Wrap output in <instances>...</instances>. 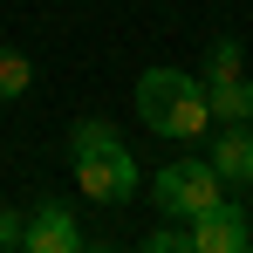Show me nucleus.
<instances>
[{
    "label": "nucleus",
    "mask_w": 253,
    "mask_h": 253,
    "mask_svg": "<svg viewBox=\"0 0 253 253\" xmlns=\"http://www.w3.org/2000/svg\"><path fill=\"white\" fill-rule=\"evenodd\" d=\"M28 89H35V62L14 55V48H0V103H21Z\"/></svg>",
    "instance_id": "nucleus-9"
},
{
    "label": "nucleus",
    "mask_w": 253,
    "mask_h": 253,
    "mask_svg": "<svg viewBox=\"0 0 253 253\" xmlns=\"http://www.w3.org/2000/svg\"><path fill=\"white\" fill-rule=\"evenodd\" d=\"M21 247H28V253H76V247H83V226H76L69 199H35V206H28Z\"/></svg>",
    "instance_id": "nucleus-5"
},
{
    "label": "nucleus",
    "mask_w": 253,
    "mask_h": 253,
    "mask_svg": "<svg viewBox=\"0 0 253 253\" xmlns=\"http://www.w3.org/2000/svg\"><path fill=\"white\" fill-rule=\"evenodd\" d=\"M21 233H28V212H21V206H0V247H21Z\"/></svg>",
    "instance_id": "nucleus-11"
},
{
    "label": "nucleus",
    "mask_w": 253,
    "mask_h": 253,
    "mask_svg": "<svg viewBox=\"0 0 253 253\" xmlns=\"http://www.w3.org/2000/svg\"><path fill=\"white\" fill-rule=\"evenodd\" d=\"M199 83H247V48L233 42V35H226V42H212L206 76H199Z\"/></svg>",
    "instance_id": "nucleus-8"
},
{
    "label": "nucleus",
    "mask_w": 253,
    "mask_h": 253,
    "mask_svg": "<svg viewBox=\"0 0 253 253\" xmlns=\"http://www.w3.org/2000/svg\"><path fill=\"white\" fill-rule=\"evenodd\" d=\"M137 124L151 130V137H171V144L206 137V124H212L206 83L185 76V69H151V76H137Z\"/></svg>",
    "instance_id": "nucleus-1"
},
{
    "label": "nucleus",
    "mask_w": 253,
    "mask_h": 253,
    "mask_svg": "<svg viewBox=\"0 0 253 253\" xmlns=\"http://www.w3.org/2000/svg\"><path fill=\"white\" fill-rule=\"evenodd\" d=\"M247 158H253V130H247V124H226L219 137H212V158H206V165L219 171V185H240Z\"/></svg>",
    "instance_id": "nucleus-6"
},
{
    "label": "nucleus",
    "mask_w": 253,
    "mask_h": 253,
    "mask_svg": "<svg viewBox=\"0 0 253 253\" xmlns=\"http://www.w3.org/2000/svg\"><path fill=\"white\" fill-rule=\"evenodd\" d=\"M247 247H253V233H247Z\"/></svg>",
    "instance_id": "nucleus-14"
},
{
    "label": "nucleus",
    "mask_w": 253,
    "mask_h": 253,
    "mask_svg": "<svg viewBox=\"0 0 253 253\" xmlns=\"http://www.w3.org/2000/svg\"><path fill=\"white\" fill-rule=\"evenodd\" d=\"M206 110H212V124H253L247 83H206Z\"/></svg>",
    "instance_id": "nucleus-7"
},
{
    "label": "nucleus",
    "mask_w": 253,
    "mask_h": 253,
    "mask_svg": "<svg viewBox=\"0 0 253 253\" xmlns=\"http://www.w3.org/2000/svg\"><path fill=\"white\" fill-rule=\"evenodd\" d=\"M240 192H247V199H253V158H247V171H240Z\"/></svg>",
    "instance_id": "nucleus-12"
},
{
    "label": "nucleus",
    "mask_w": 253,
    "mask_h": 253,
    "mask_svg": "<svg viewBox=\"0 0 253 253\" xmlns=\"http://www.w3.org/2000/svg\"><path fill=\"white\" fill-rule=\"evenodd\" d=\"M219 192H226V185H219V171H212L206 158H171V165L151 178V199H158L165 219H199Z\"/></svg>",
    "instance_id": "nucleus-3"
},
{
    "label": "nucleus",
    "mask_w": 253,
    "mask_h": 253,
    "mask_svg": "<svg viewBox=\"0 0 253 253\" xmlns=\"http://www.w3.org/2000/svg\"><path fill=\"white\" fill-rule=\"evenodd\" d=\"M192 247V233H185V219H165L151 240H144V253H185Z\"/></svg>",
    "instance_id": "nucleus-10"
},
{
    "label": "nucleus",
    "mask_w": 253,
    "mask_h": 253,
    "mask_svg": "<svg viewBox=\"0 0 253 253\" xmlns=\"http://www.w3.org/2000/svg\"><path fill=\"white\" fill-rule=\"evenodd\" d=\"M69 151H76V192H83V199H96V206H130L137 165H130L124 137L103 124V117L69 124Z\"/></svg>",
    "instance_id": "nucleus-2"
},
{
    "label": "nucleus",
    "mask_w": 253,
    "mask_h": 253,
    "mask_svg": "<svg viewBox=\"0 0 253 253\" xmlns=\"http://www.w3.org/2000/svg\"><path fill=\"white\" fill-rule=\"evenodd\" d=\"M185 233H192V253H240L253 226H247V212H240L226 192H219V199H212L199 219H185Z\"/></svg>",
    "instance_id": "nucleus-4"
},
{
    "label": "nucleus",
    "mask_w": 253,
    "mask_h": 253,
    "mask_svg": "<svg viewBox=\"0 0 253 253\" xmlns=\"http://www.w3.org/2000/svg\"><path fill=\"white\" fill-rule=\"evenodd\" d=\"M247 96H253V76H247Z\"/></svg>",
    "instance_id": "nucleus-13"
}]
</instances>
